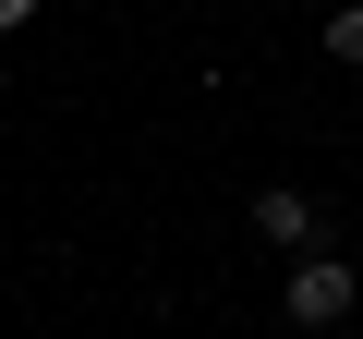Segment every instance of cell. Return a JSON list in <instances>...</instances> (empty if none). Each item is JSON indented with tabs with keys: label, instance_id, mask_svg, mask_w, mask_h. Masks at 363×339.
Returning a JSON list of instances; mask_svg holds the SVG:
<instances>
[{
	"label": "cell",
	"instance_id": "1",
	"mask_svg": "<svg viewBox=\"0 0 363 339\" xmlns=\"http://www.w3.org/2000/svg\"><path fill=\"white\" fill-rule=\"evenodd\" d=\"M351 303H363V267H339V255H291V279H279V315L291 327H351Z\"/></svg>",
	"mask_w": 363,
	"mask_h": 339
},
{
	"label": "cell",
	"instance_id": "2",
	"mask_svg": "<svg viewBox=\"0 0 363 339\" xmlns=\"http://www.w3.org/2000/svg\"><path fill=\"white\" fill-rule=\"evenodd\" d=\"M255 243H279V255H327L315 194H303V182H267V194H255Z\"/></svg>",
	"mask_w": 363,
	"mask_h": 339
},
{
	"label": "cell",
	"instance_id": "3",
	"mask_svg": "<svg viewBox=\"0 0 363 339\" xmlns=\"http://www.w3.org/2000/svg\"><path fill=\"white\" fill-rule=\"evenodd\" d=\"M339 73H363V0H339V13H327V37H315Z\"/></svg>",
	"mask_w": 363,
	"mask_h": 339
},
{
	"label": "cell",
	"instance_id": "4",
	"mask_svg": "<svg viewBox=\"0 0 363 339\" xmlns=\"http://www.w3.org/2000/svg\"><path fill=\"white\" fill-rule=\"evenodd\" d=\"M37 13H49V0H0V37H25V25H37Z\"/></svg>",
	"mask_w": 363,
	"mask_h": 339
}]
</instances>
